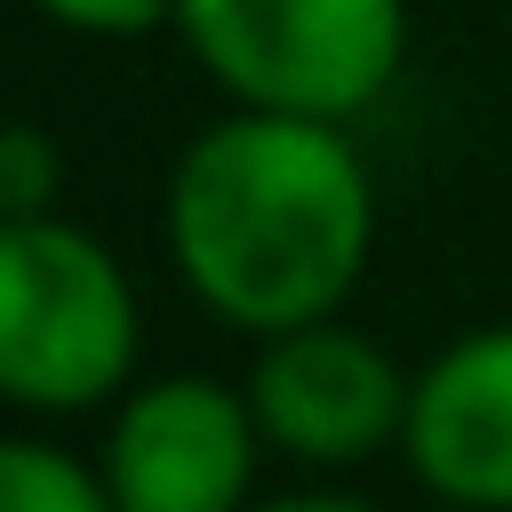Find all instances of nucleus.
<instances>
[{"label": "nucleus", "mask_w": 512, "mask_h": 512, "mask_svg": "<svg viewBox=\"0 0 512 512\" xmlns=\"http://www.w3.org/2000/svg\"><path fill=\"white\" fill-rule=\"evenodd\" d=\"M408 464L432 496L512 512V328L456 336L408 384Z\"/></svg>", "instance_id": "6"}, {"label": "nucleus", "mask_w": 512, "mask_h": 512, "mask_svg": "<svg viewBox=\"0 0 512 512\" xmlns=\"http://www.w3.org/2000/svg\"><path fill=\"white\" fill-rule=\"evenodd\" d=\"M56 184H64V152H56L40 128H8V136H0V216H8V224L48 216Z\"/></svg>", "instance_id": "8"}, {"label": "nucleus", "mask_w": 512, "mask_h": 512, "mask_svg": "<svg viewBox=\"0 0 512 512\" xmlns=\"http://www.w3.org/2000/svg\"><path fill=\"white\" fill-rule=\"evenodd\" d=\"M192 64L256 112L360 120L408 56V0H176Z\"/></svg>", "instance_id": "2"}, {"label": "nucleus", "mask_w": 512, "mask_h": 512, "mask_svg": "<svg viewBox=\"0 0 512 512\" xmlns=\"http://www.w3.org/2000/svg\"><path fill=\"white\" fill-rule=\"evenodd\" d=\"M0 512H120L112 480L80 472L64 448L8 440L0 448Z\"/></svg>", "instance_id": "7"}, {"label": "nucleus", "mask_w": 512, "mask_h": 512, "mask_svg": "<svg viewBox=\"0 0 512 512\" xmlns=\"http://www.w3.org/2000/svg\"><path fill=\"white\" fill-rule=\"evenodd\" d=\"M248 408L272 448H288L304 464H360L368 448H384L408 424V376L384 360V344H368L336 320H304V328L264 336Z\"/></svg>", "instance_id": "4"}, {"label": "nucleus", "mask_w": 512, "mask_h": 512, "mask_svg": "<svg viewBox=\"0 0 512 512\" xmlns=\"http://www.w3.org/2000/svg\"><path fill=\"white\" fill-rule=\"evenodd\" d=\"M32 8L64 32H88V40H136V32L176 24V0H32Z\"/></svg>", "instance_id": "9"}, {"label": "nucleus", "mask_w": 512, "mask_h": 512, "mask_svg": "<svg viewBox=\"0 0 512 512\" xmlns=\"http://www.w3.org/2000/svg\"><path fill=\"white\" fill-rule=\"evenodd\" d=\"M136 368V296L112 248L32 216L0 232V384L24 408H96Z\"/></svg>", "instance_id": "3"}, {"label": "nucleus", "mask_w": 512, "mask_h": 512, "mask_svg": "<svg viewBox=\"0 0 512 512\" xmlns=\"http://www.w3.org/2000/svg\"><path fill=\"white\" fill-rule=\"evenodd\" d=\"M264 512H376L360 496H288V504H264Z\"/></svg>", "instance_id": "10"}, {"label": "nucleus", "mask_w": 512, "mask_h": 512, "mask_svg": "<svg viewBox=\"0 0 512 512\" xmlns=\"http://www.w3.org/2000/svg\"><path fill=\"white\" fill-rule=\"evenodd\" d=\"M160 224L176 272L216 320L280 336L352 296L376 240V184L344 120L240 104L176 152Z\"/></svg>", "instance_id": "1"}, {"label": "nucleus", "mask_w": 512, "mask_h": 512, "mask_svg": "<svg viewBox=\"0 0 512 512\" xmlns=\"http://www.w3.org/2000/svg\"><path fill=\"white\" fill-rule=\"evenodd\" d=\"M256 408L208 376L144 384L104 448L120 512H240L256 480Z\"/></svg>", "instance_id": "5"}]
</instances>
